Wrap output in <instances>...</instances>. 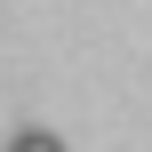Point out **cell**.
Instances as JSON below:
<instances>
[{"label":"cell","mask_w":152,"mask_h":152,"mask_svg":"<svg viewBox=\"0 0 152 152\" xmlns=\"http://www.w3.org/2000/svg\"><path fill=\"white\" fill-rule=\"evenodd\" d=\"M8 144H16V152H56V136H48V128H16Z\"/></svg>","instance_id":"obj_1"}]
</instances>
